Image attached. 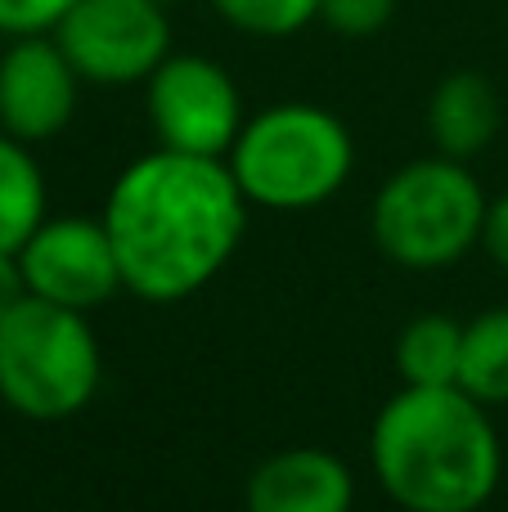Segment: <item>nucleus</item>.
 Returning <instances> with one entry per match:
<instances>
[{
	"mask_svg": "<svg viewBox=\"0 0 508 512\" xmlns=\"http://www.w3.org/2000/svg\"><path fill=\"white\" fill-rule=\"evenodd\" d=\"M45 221V176L23 140L0 131V252H18Z\"/></svg>",
	"mask_w": 508,
	"mask_h": 512,
	"instance_id": "ddd939ff",
	"label": "nucleus"
},
{
	"mask_svg": "<svg viewBox=\"0 0 508 512\" xmlns=\"http://www.w3.org/2000/svg\"><path fill=\"white\" fill-rule=\"evenodd\" d=\"M104 382L86 310L27 297L0 324V400L32 423H63L95 400Z\"/></svg>",
	"mask_w": 508,
	"mask_h": 512,
	"instance_id": "20e7f679",
	"label": "nucleus"
},
{
	"mask_svg": "<svg viewBox=\"0 0 508 512\" xmlns=\"http://www.w3.org/2000/svg\"><path fill=\"white\" fill-rule=\"evenodd\" d=\"M486 203L491 198L459 158H419L387 176L369 230L387 261L405 270H441L482 243Z\"/></svg>",
	"mask_w": 508,
	"mask_h": 512,
	"instance_id": "39448f33",
	"label": "nucleus"
},
{
	"mask_svg": "<svg viewBox=\"0 0 508 512\" xmlns=\"http://www.w3.org/2000/svg\"><path fill=\"white\" fill-rule=\"evenodd\" d=\"M158 149L225 158L243 131V99L234 77L207 54H167L144 81Z\"/></svg>",
	"mask_w": 508,
	"mask_h": 512,
	"instance_id": "423d86ee",
	"label": "nucleus"
},
{
	"mask_svg": "<svg viewBox=\"0 0 508 512\" xmlns=\"http://www.w3.org/2000/svg\"><path fill=\"white\" fill-rule=\"evenodd\" d=\"M32 297L27 292V279H23V265H18L14 252H0V324L14 315L23 301Z\"/></svg>",
	"mask_w": 508,
	"mask_h": 512,
	"instance_id": "6ab92c4d",
	"label": "nucleus"
},
{
	"mask_svg": "<svg viewBox=\"0 0 508 512\" xmlns=\"http://www.w3.org/2000/svg\"><path fill=\"white\" fill-rule=\"evenodd\" d=\"M14 256L23 265L27 292L54 306L95 310L126 288L104 216H45Z\"/></svg>",
	"mask_w": 508,
	"mask_h": 512,
	"instance_id": "6e6552de",
	"label": "nucleus"
},
{
	"mask_svg": "<svg viewBox=\"0 0 508 512\" xmlns=\"http://www.w3.org/2000/svg\"><path fill=\"white\" fill-rule=\"evenodd\" d=\"M212 9L239 32L270 41L320 23V0H212Z\"/></svg>",
	"mask_w": 508,
	"mask_h": 512,
	"instance_id": "2eb2a0df",
	"label": "nucleus"
},
{
	"mask_svg": "<svg viewBox=\"0 0 508 512\" xmlns=\"http://www.w3.org/2000/svg\"><path fill=\"white\" fill-rule=\"evenodd\" d=\"M81 81L95 86H135L171 54L167 5L158 0H77L54 27Z\"/></svg>",
	"mask_w": 508,
	"mask_h": 512,
	"instance_id": "0eeeda50",
	"label": "nucleus"
},
{
	"mask_svg": "<svg viewBox=\"0 0 508 512\" xmlns=\"http://www.w3.org/2000/svg\"><path fill=\"white\" fill-rule=\"evenodd\" d=\"M225 162L252 207L311 212L347 185L356 144L342 117H333L329 108L275 104L243 122Z\"/></svg>",
	"mask_w": 508,
	"mask_h": 512,
	"instance_id": "7ed1b4c3",
	"label": "nucleus"
},
{
	"mask_svg": "<svg viewBox=\"0 0 508 512\" xmlns=\"http://www.w3.org/2000/svg\"><path fill=\"white\" fill-rule=\"evenodd\" d=\"M482 248L500 270H508V194L486 203V221H482Z\"/></svg>",
	"mask_w": 508,
	"mask_h": 512,
	"instance_id": "a211bd4d",
	"label": "nucleus"
},
{
	"mask_svg": "<svg viewBox=\"0 0 508 512\" xmlns=\"http://www.w3.org/2000/svg\"><path fill=\"white\" fill-rule=\"evenodd\" d=\"M248 207L225 158L176 149L135 158L104 203L126 292L167 306L207 288L239 252Z\"/></svg>",
	"mask_w": 508,
	"mask_h": 512,
	"instance_id": "f257e3e1",
	"label": "nucleus"
},
{
	"mask_svg": "<svg viewBox=\"0 0 508 512\" xmlns=\"http://www.w3.org/2000/svg\"><path fill=\"white\" fill-rule=\"evenodd\" d=\"M77 0H0V36H41V32H54L59 18Z\"/></svg>",
	"mask_w": 508,
	"mask_h": 512,
	"instance_id": "f3484780",
	"label": "nucleus"
},
{
	"mask_svg": "<svg viewBox=\"0 0 508 512\" xmlns=\"http://www.w3.org/2000/svg\"><path fill=\"white\" fill-rule=\"evenodd\" d=\"M396 18V0H320V23L338 36H378Z\"/></svg>",
	"mask_w": 508,
	"mask_h": 512,
	"instance_id": "dca6fc26",
	"label": "nucleus"
},
{
	"mask_svg": "<svg viewBox=\"0 0 508 512\" xmlns=\"http://www.w3.org/2000/svg\"><path fill=\"white\" fill-rule=\"evenodd\" d=\"M500 95L482 72H450L428 104V131L446 158H477L500 135Z\"/></svg>",
	"mask_w": 508,
	"mask_h": 512,
	"instance_id": "9b49d317",
	"label": "nucleus"
},
{
	"mask_svg": "<svg viewBox=\"0 0 508 512\" xmlns=\"http://www.w3.org/2000/svg\"><path fill=\"white\" fill-rule=\"evenodd\" d=\"M81 77L50 32L14 36L0 54V131L23 144L54 140L77 113Z\"/></svg>",
	"mask_w": 508,
	"mask_h": 512,
	"instance_id": "1a4fd4ad",
	"label": "nucleus"
},
{
	"mask_svg": "<svg viewBox=\"0 0 508 512\" xmlns=\"http://www.w3.org/2000/svg\"><path fill=\"white\" fill-rule=\"evenodd\" d=\"M158 5H171V0H158Z\"/></svg>",
	"mask_w": 508,
	"mask_h": 512,
	"instance_id": "aec40b11",
	"label": "nucleus"
},
{
	"mask_svg": "<svg viewBox=\"0 0 508 512\" xmlns=\"http://www.w3.org/2000/svg\"><path fill=\"white\" fill-rule=\"evenodd\" d=\"M248 512H351L356 481L329 450H279L248 477Z\"/></svg>",
	"mask_w": 508,
	"mask_h": 512,
	"instance_id": "9d476101",
	"label": "nucleus"
},
{
	"mask_svg": "<svg viewBox=\"0 0 508 512\" xmlns=\"http://www.w3.org/2000/svg\"><path fill=\"white\" fill-rule=\"evenodd\" d=\"M459 387L482 405H508V306L482 310L464 324Z\"/></svg>",
	"mask_w": 508,
	"mask_h": 512,
	"instance_id": "4468645a",
	"label": "nucleus"
},
{
	"mask_svg": "<svg viewBox=\"0 0 508 512\" xmlns=\"http://www.w3.org/2000/svg\"><path fill=\"white\" fill-rule=\"evenodd\" d=\"M464 364V324L446 315H419L396 342V369L405 387H459Z\"/></svg>",
	"mask_w": 508,
	"mask_h": 512,
	"instance_id": "f8f14e48",
	"label": "nucleus"
},
{
	"mask_svg": "<svg viewBox=\"0 0 508 512\" xmlns=\"http://www.w3.org/2000/svg\"><path fill=\"white\" fill-rule=\"evenodd\" d=\"M369 463L405 512H477L500 486L504 450L464 387H401L374 418Z\"/></svg>",
	"mask_w": 508,
	"mask_h": 512,
	"instance_id": "f03ea898",
	"label": "nucleus"
}]
</instances>
